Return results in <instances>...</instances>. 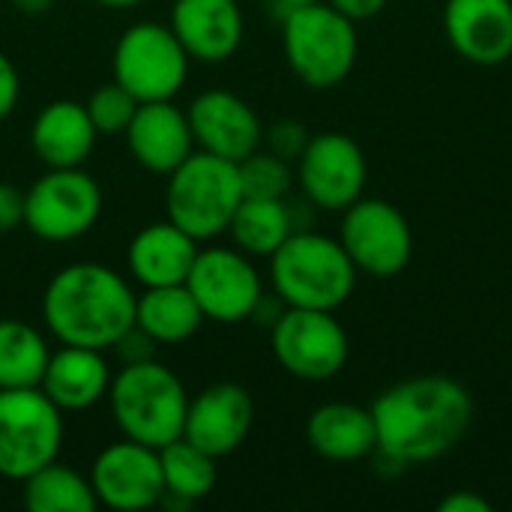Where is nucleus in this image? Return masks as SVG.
<instances>
[{
	"label": "nucleus",
	"instance_id": "nucleus-10",
	"mask_svg": "<svg viewBox=\"0 0 512 512\" xmlns=\"http://www.w3.org/2000/svg\"><path fill=\"white\" fill-rule=\"evenodd\" d=\"M102 213V189L84 168H48L24 192V228L48 243L84 237Z\"/></svg>",
	"mask_w": 512,
	"mask_h": 512
},
{
	"label": "nucleus",
	"instance_id": "nucleus-32",
	"mask_svg": "<svg viewBox=\"0 0 512 512\" xmlns=\"http://www.w3.org/2000/svg\"><path fill=\"white\" fill-rule=\"evenodd\" d=\"M24 225V192L12 183H0V234Z\"/></svg>",
	"mask_w": 512,
	"mask_h": 512
},
{
	"label": "nucleus",
	"instance_id": "nucleus-24",
	"mask_svg": "<svg viewBox=\"0 0 512 512\" xmlns=\"http://www.w3.org/2000/svg\"><path fill=\"white\" fill-rule=\"evenodd\" d=\"M204 321L207 318L186 282L144 288V294L135 297V327L153 345H180L192 339Z\"/></svg>",
	"mask_w": 512,
	"mask_h": 512
},
{
	"label": "nucleus",
	"instance_id": "nucleus-33",
	"mask_svg": "<svg viewBox=\"0 0 512 512\" xmlns=\"http://www.w3.org/2000/svg\"><path fill=\"white\" fill-rule=\"evenodd\" d=\"M18 96H21V78H18V69H15V63L0 51V120H6V117L15 111Z\"/></svg>",
	"mask_w": 512,
	"mask_h": 512
},
{
	"label": "nucleus",
	"instance_id": "nucleus-28",
	"mask_svg": "<svg viewBox=\"0 0 512 512\" xmlns=\"http://www.w3.org/2000/svg\"><path fill=\"white\" fill-rule=\"evenodd\" d=\"M51 348L45 336L18 318H0V390L39 387Z\"/></svg>",
	"mask_w": 512,
	"mask_h": 512
},
{
	"label": "nucleus",
	"instance_id": "nucleus-15",
	"mask_svg": "<svg viewBox=\"0 0 512 512\" xmlns=\"http://www.w3.org/2000/svg\"><path fill=\"white\" fill-rule=\"evenodd\" d=\"M198 150L240 162L264 147V123L255 108L231 90H204L186 108Z\"/></svg>",
	"mask_w": 512,
	"mask_h": 512
},
{
	"label": "nucleus",
	"instance_id": "nucleus-26",
	"mask_svg": "<svg viewBox=\"0 0 512 512\" xmlns=\"http://www.w3.org/2000/svg\"><path fill=\"white\" fill-rule=\"evenodd\" d=\"M216 456L192 444L189 438H174L171 444L159 447V465H162V480H165V498H174L180 504H195L204 501L219 480ZM162 498V501H165Z\"/></svg>",
	"mask_w": 512,
	"mask_h": 512
},
{
	"label": "nucleus",
	"instance_id": "nucleus-29",
	"mask_svg": "<svg viewBox=\"0 0 512 512\" xmlns=\"http://www.w3.org/2000/svg\"><path fill=\"white\" fill-rule=\"evenodd\" d=\"M240 168V183H243V195H255V198H285L294 186V171L291 162L270 153V150H255L246 159L237 162Z\"/></svg>",
	"mask_w": 512,
	"mask_h": 512
},
{
	"label": "nucleus",
	"instance_id": "nucleus-1",
	"mask_svg": "<svg viewBox=\"0 0 512 512\" xmlns=\"http://www.w3.org/2000/svg\"><path fill=\"white\" fill-rule=\"evenodd\" d=\"M378 456L396 465H426L447 456L471 429L474 399L465 384L447 375L405 378L372 402Z\"/></svg>",
	"mask_w": 512,
	"mask_h": 512
},
{
	"label": "nucleus",
	"instance_id": "nucleus-36",
	"mask_svg": "<svg viewBox=\"0 0 512 512\" xmlns=\"http://www.w3.org/2000/svg\"><path fill=\"white\" fill-rule=\"evenodd\" d=\"M21 15H30V18H36V15H45L51 6H54V0H9Z\"/></svg>",
	"mask_w": 512,
	"mask_h": 512
},
{
	"label": "nucleus",
	"instance_id": "nucleus-25",
	"mask_svg": "<svg viewBox=\"0 0 512 512\" xmlns=\"http://www.w3.org/2000/svg\"><path fill=\"white\" fill-rule=\"evenodd\" d=\"M294 225V210L285 204V198L243 195L228 222V234L249 258H270L297 231Z\"/></svg>",
	"mask_w": 512,
	"mask_h": 512
},
{
	"label": "nucleus",
	"instance_id": "nucleus-35",
	"mask_svg": "<svg viewBox=\"0 0 512 512\" xmlns=\"http://www.w3.org/2000/svg\"><path fill=\"white\" fill-rule=\"evenodd\" d=\"M327 3L342 15H348L351 21H369L387 6V0H327Z\"/></svg>",
	"mask_w": 512,
	"mask_h": 512
},
{
	"label": "nucleus",
	"instance_id": "nucleus-4",
	"mask_svg": "<svg viewBox=\"0 0 512 512\" xmlns=\"http://www.w3.org/2000/svg\"><path fill=\"white\" fill-rule=\"evenodd\" d=\"M357 276L360 273L339 237L318 231H294L270 255L273 294L297 309L336 312L351 300Z\"/></svg>",
	"mask_w": 512,
	"mask_h": 512
},
{
	"label": "nucleus",
	"instance_id": "nucleus-11",
	"mask_svg": "<svg viewBox=\"0 0 512 512\" xmlns=\"http://www.w3.org/2000/svg\"><path fill=\"white\" fill-rule=\"evenodd\" d=\"M339 243L354 261L357 273L372 279L399 276L414 255V231L405 213L384 198L366 195L342 210Z\"/></svg>",
	"mask_w": 512,
	"mask_h": 512
},
{
	"label": "nucleus",
	"instance_id": "nucleus-14",
	"mask_svg": "<svg viewBox=\"0 0 512 512\" xmlns=\"http://www.w3.org/2000/svg\"><path fill=\"white\" fill-rule=\"evenodd\" d=\"M87 477L99 507L114 512L150 510L165 498L159 450L129 438L108 444L93 459Z\"/></svg>",
	"mask_w": 512,
	"mask_h": 512
},
{
	"label": "nucleus",
	"instance_id": "nucleus-19",
	"mask_svg": "<svg viewBox=\"0 0 512 512\" xmlns=\"http://www.w3.org/2000/svg\"><path fill=\"white\" fill-rule=\"evenodd\" d=\"M171 30L198 63H222L243 42V9L237 0H174Z\"/></svg>",
	"mask_w": 512,
	"mask_h": 512
},
{
	"label": "nucleus",
	"instance_id": "nucleus-34",
	"mask_svg": "<svg viewBox=\"0 0 512 512\" xmlns=\"http://www.w3.org/2000/svg\"><path fill=\"white\" fill-rule=\"evenodd\" d=\"M438 510L441 512H492V501L489 498H483V495H477V492H471V489H456V492H450L447 498H441L438 501Z\"/></svg>",
	"mask_w": 512,
	"mask_h": 512
},
{
	"label": "nucleus",
	"instance_id": "nucleus-9",
	"mask_svg": "<svg viewBox=\"0 0 512 512\" xmlns=\"http://www.w3.org/2000/svg\"><path fill=\"white\" fill-rule=\"evenodd\" d=\"M270 345L276 363L288 375L315 384L336 378L351 357L348 333L336 312L327 309L285 306V312L270 327Z\"/></svg>",
	"mask_w": 512,
	"mask_h": 512
},
{
	"label": "nucleus",
	"instance_id": "nucleus-37",
	"mask_svg": "<svg viewBox=\"0 0 512 512\" xmlns=\"http://www.w3.org/2000/svg\"><path fill=\"white\" fill-rule=\"evenodd\" d=\"M96 3L108 9H132V6H141L144 0H96Z\"/></svg>",
	"mask_w": 512,
	"mask_h": 512
},
{
	"label": "nucleus",
	"instance_id": "nucleus-12",
	"mask_svg": "<svg viewBox=\"0 0 512 512\" xmlns=\"http://www.w3.org/2000/svg\"><path fill=\"white\" fill-rule=\"evenodd\" d=\"M186 288L198 300L204 318L216 324H240L252 318L258 300L264 297V282L252 258L228 246L198 249Z\"/></svg>",
	"mask_w": 512,
	"mask_h": 512
},
{
	"label": "nucleus",
	"instance_id": "nucleus-21",
	"mask_svg": "<svg viewBox=\"0 0 512 512\" xmlns=\"http://www.w3.org/2000/svg\"><path fill=\"white\" fill-rule=\"evenodd\" d=\"M96 138L99 132L90 123L84 102L72 99L48 102L30 126V147L45 168H81L90 159Z\"/></svg>",
	"mask_w": 512,
	"mask_h": 512
},
{
	"label": "nucleus",
	"instance_id": "nucleus-30",
	"mask_svg": "<svg viewBox=\"0 0 512 512\" xmlns=\"http://www.w3.org/2000/svg\"><path fill=\"white\" fill-rule=\"evenodd\" d=\"M87 114H90V123L96 126L99 135H123L135 108H138V99L123 87L117 84L114 78L102 87H96L87 102H84Z\"/></svg>",
	"mask_w": 512,
	"mask_h": 512
},
{
	"label": "nucleus",
	"instance_id": "nucleus-3",
	"mask_svg": "<svg viewBox=\"0 0 512 512\" xmlns=\"http://www.w3.org/2000/svg\"><path fill=\"white\" fill-rule=\"evenodd\" d=\"M111 420L123 438L153 450L183 435L189 393L174 369L159 360L123 363L108 387Z\"/></svg>",
	"mask_w": 512,
	"mask_h": 512
},
{
	"label": "nucleus",
	"instance_id": "nucleus-8",
	"mask_svg": "<svg viewBox=\"0 0 512 512\" xmlns=\"http://www.w3.org/2000/svg\"><path fill=\"white\" fill-rule=\"evenodd\" d=\"M63 411L39 390H0V480H24L57 459Z\"/></svg>",
	"mask_w": 512,
	"mask_h": 512
},
{
	"label": "nucleus",
	"instance_id": "nucleus-17",
	"mask_svg": "<svg viewBox=\"0 0 512 512\" xmlns=\"http://www.w3.org/2000/svg\"><path fill=\"white\" fill-rule=\"evenodd\" d=\"M444 33L462 60L501 66L512 57V0H447Z\"/></svg>",
	"mask_w": 512,
	"mask_h": 512
},
{
	"label": "nucleus",
	"instance_id": "nucleus-16",
	"mask_svg": "<svg viewBox=\"0 0 512 512\" xmlns=\"http://www.w3.org/2000/svg\"><path fill=\"white\" fill-rule=\"evenodd\" d=\"M255 402L246 387L234 381H219L204 387L195 399H189L183 438L222 459L231 456L252 432Z\"/></svg>",
	"mask_w": 512,
	"mask_h": 512
},
{
	"label": "nucleus",
	"instance_id": "nucleus-23",
	"mask_svg": "<svg viewBox=\"0 0 512 512\" xmlns=\"http://www.w3.org/2000/svg\"><path fill=\"white\" fill-rule=\"evenodd\" d=\"M309 447L327 462H360L378 450V432L372 411L354 402L318 405L306 420Z\"/></svg>",
	"mask_w": 512,
	"mask_h": 512
},
{
	"label": "nucleus",
	"instance_id": "nucleus-6",
	"mask_svg": "<svg viewBox=\"0 0 512 512\" xmlns=\"http://www.w3.org/2000/svg\"><path fill=\"white\" fill-rule=\"evenodd\" d=\"M240 201L243 183L237 162L207 150H192L165 183L168 219L198 243L225 234Z\"/></svg>",
	"mask_w": 512,
	"mask_h": 512
},
{
	"label": "nucleus",
	"instance_id": "nucleus-31",
	"mask_svg": "<svg viewBox=\"0 0 512 512\" xmlns=\"http://www.w3.org/2000/svg\"><path fill=\"white\" fill-rule=\"evenodd\" d=\"M309 138L312 135L306 132V126L300 120H291V117H282V120L264 126V144H267V150L276 153V156H282V159H288V162H297L300 159V153L306 150Z\"/></svg>",
	"mask_w": 512,
	"mask_h": 512
},
{
	"label": "nucleus",
	"instance_id": "nucleus-18",
	"mask_svg": "<svg viewBox=\"0 0 512 512\" xmlns=\"http://www.w3.org/2000/svg\"><path fill=\"white\" fill-rule=\"evenodd\" d=\"M123 135L132 159L162 177H168L195 150L189 117L174 105V99L138 102Z\"/></svg>",
	"mask_w": 512,
	"mask_h": 512
},
{
	"label": "nucleus",
	"instance_id": "nucleus-38",
	"mask_svg": "<svg viewBox=\"0 0 512 512\" xmlns=\"http://www.w3.org/2000/svg\"><path fill=\"white\" fill-rule=\"evenodd\" d=\"M279 3V9H282V15L288 12V9H294V6H306V3H315V0H276Z\"/></svg>",
	"mask_w": 512,
	"mask_h": 512
},
{
	"label": "nucleus",
	"instance_id": "nucleus-7",
	"mask_svg": "<svg viewBox=\"0 0 512 512\" xmlns=\"http://www.w3.org/2000/svg\"><path fill=\"white\" fill-rule=\"evenodd\" d=\"M189 54L171 24L135 21L126 27L111 54V75L138 102L174 99L189 75Z\"/></svg>",
	"mask_w": 512,
	"mask_h": 512
},
{
	"label": "nucleus",
	"instance_id": "nucleus-22",
	"mask_svg": "<svg viewBox=\"0 0 512 512\" xmlns=\"http://www.w3.org/2000/svg\"><path fill=\"white\" fill-rule=\"evenodd\" d=\"M195 255H198V240L183 228H177L171 219H165L141 228L132 237L126 249V267L141 288L180 285L186 282Z\"/></svg>",
	"mask_w": 512,
	"mask_h": 512
},
{
	"label": "nucleus",
	"instance_id": "nucleus-20",
	"mask_svg": "<svg viewBox=\"0 0 512 512\" xmlns=\"http://www.w3.org/2000/svg\"><path fill=\"white\" fill-rule=\"evenodd\" d=\"M111 378L114 375L102 351L81 348V345H60L48 357L39 390L60 411H87L108 396Z\"/></svg>",
	"mask_w": 512,
	"mask_h": 512
},
{
	"label": "nucleus",
	"instance_id": "nucleus-27",
	"mask_svg": "<svg viewBox=\"0 0 512 512\" xmlns=\"http://www.w3.org/2000/svg\"><path fill=\"white\" fill-rule=\"evenodd\" d=\"M21 501L30 512H93L99 507L90 477L60 465L57 459L21 480Z\"/></svg>",
	"mask_w": 512,
	"mask_h": 512
},
{
	"label": "nucleus",
	"instance_id": "nucleus-2",
	"mask_svg": "<svg viewBox=\"0 0 512 512\" xmlns=\"http://www.w3.org/2000/svg\"><path fill=\"white\" fill-rule=\"evenodd\" d=\"M135 297L117 270L78 261L45 285L42 321L60 345L108 351L135 324Z\"/></svg>",
	"mask_w": 512,
	"mask_h": 512
},
{
	"label": "nucleus",
	"instance_id": "nucleus-13",
	"mask_svg": "<svg viewBox=\"0 0 512 512\" xmlns=\"http://www.w3.org/2000/svg\"><path fill=\"white\" fill-rule=\"evenodd\" d=\"M369 177L363 147L345 132H318L297 159V180L306 201L318 210L342 213L351 207Z\"/></svg>",
	"mask_w": 512,
	"mask_h": 512
},
{
	"label": "nucleus",
	"instance_id": "nucleus-5",
	"mask_svg": "<svg viewBox=\"0 0 512 512\" xmlns=\"http://www.w3.org/2000/svg\"><path fill=\"white\" fill-rule=\"evenodd\" d=\"M282 51L291 72L312 90L342 84L360 54L357 21L327 0L294 6L282 15Z\"/></svg>",
	"mask_w": 512,
	"mask_h": 512
}]
</instances>
